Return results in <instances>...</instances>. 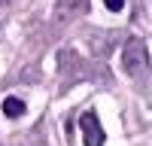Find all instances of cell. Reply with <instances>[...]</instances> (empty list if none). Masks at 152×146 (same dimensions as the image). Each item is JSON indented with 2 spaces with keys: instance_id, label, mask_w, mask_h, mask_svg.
Listing matches in <instances>:
<instances>
[{
  "instance_id": "3957f363",
  "label": "cell",
  "mask_w": 152,
  "mask_h": 146,
  "mask_svg": "<svg viewBox=\"0 0 152 146\" xmlns=\"http://www.w3.org/2000/svg\"><path fill=\"white\" fill-rule=\"evenodd\" d=\"M88 9V0H58L55 3V18H79Z\"/></svg>"
},
{
  "instance_id": "6da1fadb",
  "label": "cell",
  "mask_w": 152,
  "mask_h": 146,
  "mask_svg": "<svg viewBox=\"0 0 152 146\" xmlns=\"http://www.w3.org/2000/svg\"><path fill=\"white\" fill-rule=\"evenodd\" d=\"M122 67L134 79L146 76V70H149V52H146L143 40H128V43H125V49H122Z\"/></svg>"
},
{
  "instance_id": "277c9868",
  "label": "cell",
  "mask_w": 152,
  "mask_h": 146,
  "mask_svg": "<svg viewBox=\"0 0 152 146\" xmlns=\"http://www.w3.org/2000/svg\"><path fill=\"white\" fill-rule=\"evenodd\" d=\"M3 113H6L9 119L21 116V113H24V101H18V97H6V101H3Z\"/></svg>"
},
{
  "instance_id": "7a4b0ae2",
  "label": "cell",
  "mask_w": 152,
  "mask_h": 146,
  "mask_svg": "<svg viewBox=\"0 0 152 146\" xmlns=\"http://www.w3.org/2000/svg\"><path fill=\"white\" fill-rule=\"evenodd\" d=\"M79 128L85 134V146H104V128H100V122H97L94 113H82Z\"/></svg>"
},
{
  "instance_id": "5b68a950",
  "label": "cell",
  "mask_w": 152,
  "mask_h": 146,
  "mask_svg": "<svg viewBox=\"0 0 152 146\" xmlns=\"http://www.w3.org/2000/svg\"><path fill=\"white\" fill-rule=\"evenodd\" d=\"M104 3H107L110 12H122V9H125V0H104Z\"/></svg>"
}]
</instances>
